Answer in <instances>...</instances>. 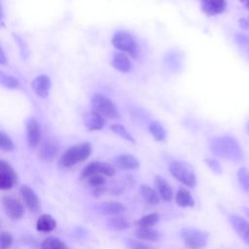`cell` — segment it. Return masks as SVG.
Masks as SVG:
<instances>
[{
	"mask_svg": "<svg viewBox=\"0 0 249 249\" xmlns=\"http://www.w3.org/2000/svg\"><path fill=\"white\" fill-rule=\"evenodd\" d=\"M209 148L214 155L229 160L238 161L243 158L242 149L232 136H215L209 140Z\"/></svg>",
	"mask_w": 249,
	"mask_h": 249,
	"instance_id": "cell-1",
	"label": "cell"
},
{
	"mask_svg": "<svg viewBox=\"0 0 249 249\" xmlns=\"http://www.w3.org/2000/svg\"><path fill=\"white\" fill-rule=\"evenodd\" d=\"M91 154V145L89 142L81 143L68 148L59 158V166L69 168L76 163L87 160Z\"/></svg>",
	"mask_w": 249,
	"mask_h": 249,
	"instance_id": "cell-2",
	"label": "cell"
},
{
	"mask_svg": "<svg viewBox=\"0 0 249 249\" xmlns=\"http://www.w3.org/2000/svg\"><path fill=\"white\" fill-rule=\"evenodd\" d=\"M168 169L170 174L186 187L194 188L196 186V174L188 163L181 160H173L169 163Z\"/></svg>",
	"mask_w": 249,
	"mask_h": 249,
	"instance_id": "cell-3",
	"label": "cell"
},
{
	"mask_svg": "<svg viewBox=\"0 0 249 249\" xmlns=\"http://www.w3.org/2000/svg\"><path fill=\"white\" fill-rule=\"evenodd\" d=\"M181 237L189 249H201L208 241V233L206 231L193 228L182 229Z\"/></svg>",
	"mask_w": 249,
	"mask_h": 249,
	"instance_id": "cell-4",
	"label": "cell"
},
{
	"mask_svg": "<svg viewBox=\"0 0 249 249\" xmlns=\"http://www.w3.org/2000/svg\"><path fill=\"white\" fill-rule=\"evenodd\" d=\"M111 43L116 49L128 53L132 58L135 59L137 57V53H138L137 44L134 38L129 33L124 31H120L115 33L112 37Z\"/></svg>",
	"mask_w": 249,
	"mask_h": 249,
	"instance_id": "cell-5",
	"label": "cell"
},
{
	"mask_svg": "<svg viewBox=\"0 0 249 249\" xmlns=\"http://www.w3.org/2000/svg\"><path fill=\"white\" fill-rule=\"evenodd\" d=\"M90 101L93 110L101 116H105L107 118H117L119 116L114 102L107 96L97 93L91 97Z\"/></svg>",
	"mask_w": 249,
	"mask_h": 249,
	"instance_id": "cell-6",
	"label": "cell"
},
{
	"mask_svg": "<svg viewBox=\"0 0 249 249\" xmlns=\"http://www.w3.org/2000/svg\"><path fill=\"white\" fill-rule=\"evenodd\" d=\"M93 174H102L104 176L111 177L115 174V168L107 162L102 161H93L89 163L84 170L82 171L81 178L82 179H88L89 176Z\"/></svg>",
	"mask_w": 249,
	"mask_h": 249,
	"instance_id": "cell-7",
	"label": "cell"
},
{
	"mask_svg": "<svg viewBox=\"0 0 249 249\" xmlns=\"http://www.w3.org/2000/svg\"><path fill=\"white\" fill-rule=\"evenodd\" d=\"M18 182V175L13 167L6 161L0 160V189L10 190Z\"/></svg>",
	"mask_w": 249,
	"mask_h": 249,
	"instance_id": "cell-8",
	"label": "cell"
},
{
	"mask_svg": "<svg viewBox=\"0 0 249 249\" xmlns=\"http://www.w3.org/2000/svg\"><path fill=\"white\" fill-rule=\"evenodd\" d=\"M2 207L5 214L12 220H18L23 215V206L16 198L11 196H4L2 198Z\"/></svg>",
	"mask_w": 249,
	"mask_h": 249,
	"instance_id": "cell-9",
	"label": "cell"
},
{
	"mask_svg": "<svg viewBox=\"0 0 249 249\" xmlns=\"http://www.w3.org/2000/svg\"><path fill=\"white\" fill-rule=\"evenodd\" d=\"M25 128H26V138H27L28 146L34 149L39 145L40 138H41L40 124L35 118L31 117L27 119L25 123Z\"/></svg>",
	"mask_w": 249,
	"mask_h": 249,
	"instance_id": "cell-10",
	"label": "cell"
},
{
	"mask_svg": "<svg viewBox=\"0 0 249 249\" xmlns=\"http://www.w3.org/2000/svg\"><path fill=\"white\" fill-rule=\"evenodd\" d=\"M58 142L54 138H48L46 139L39 147L38 156L42 160L46 161L53 160L58 152Z\"/></svg>",
	"mask_w": 249,
	"mask_h": 249,
	"instance_id": "cell-11",
	"label": "cell"
},
{
	"mask_svg": "<svg viewBox=\"0 0 249 249\" xmlns=\"http://www.w3.org/2000/svg\"><path fill=\"white\" fill-rule=\"evenodd\" d=\"M231 227L240 238L249 245V222L241 216L230 215L229 217Z\"/></svg>",
	"mask_w": 249,
	"mask_h": 249,
	"instance_id": "cell-12",
	"label": "cell"
},
{
	"mask_svg": "<svg viewBox=\"0 0 249 249\" xmlns=\"http://www.w3.org/2000/svg\"><path fill=\"white\" fill-rule=\"evenodd\" d=\"M19 193L27 208L31 212L37 213L40 210V200L34 190L27 185H23L20 188Z\"/></svg>",
	"mask_w": 249,
	"mask_h": 249,
	"instance_id": "cell-13",
	"label": "cell"
},
{
	"mask_svg": "<svg viewBox=\"0 0 249 249\" xmlns=\"http://www.w3.org/2000/svg\"><path fill=\"white\" fill-rule=\"evenodd\" d=\"M51 80L48 75L42 74L37 76L32 81V89L35 94L41 98H46L49 96L51 90Z\"/></svg>",
	"mask_w": 249,
	"mask_h": 249,
	"instance_id": "cell-14",
	"label": "cell"
},
{
	"mask_svg": "<svg viewBox=\"0 0 249 249\" xmlns=\"http://www.w3.org/2000/svg\"><path fill=\"white\" fill-rule=\"evenodd\" d=\"M115 166L122 170H133L139 166L138 160L132 155H121L113 160Z\"/></svg>",
	"mask_w": 249,
	"mask_h": 249,
	"instance_id": "cell-15",
	"label": "cell"
},
{
	"mask_svg": "<svg viewBox=\"0 0 249 249\" xmlns=\"http://www.w3.org/2000/svg\"><path fill=\"white\" fill-rule=\"evenodd\" d=\"M155 185L159 191L160 197L164 201H170L173 197V190L168 182L161 176L157 175L155 177Z\"/></svg>",
	"mask_w": 249,
	"mask_h": 249,
	"instance_id": "cell-16",
	"label": "cell"
},
{
	"mask_svg": "<svg viewBox=\"0 0 249 249\" xmlns=\"http://www.w3.org/2000/svg\"><path fill=\"white\" fill-rule=\"evenodd\" d=\"M85 125L89 130H100L104 126V122L102 116L96 111H91L86 114Z\"/></svg>",
	"mask_w": 249,
	"mask_h": 249,
	"instance_id": "cell-17",
	"label": "cell"
},
{
	"mask_svg": "<svg viewBox=\"0 0 249 249\" xmlns=\"http://www.w3.org/2000/svg\"><path fill=\"white\" fill-rule=\"evenodd\" d=\"M100 212L106 216H117L121 215L123 212L125 211V206L117 201H107L103 202L100 207Z\"/></svg>",
	"mask_w": 249,
	"mask_h": 249,
	"instance_id": "cell-18",
	"label": "cell"
},
{
	"mask_svg": "<svg viewBox=\"0 0 249 249\" xmlns=\"http://www.w3.org/2000/svg\"><path fill=\"white\" fill-rule=\"evenodd\" d=\"M226 0H203V11L210 16L221 14L226 9Z\"/></svg>",
	"mask_w": 249,
	"mask_h": 249,
	"instance_id": "cell-19",
	"label": "cell"
},
{
	"mask_svg": "<svg viewBox=\"0 0 249 249\" xmlns=\"http://www.w3.org/2000/svg\"><path fill=\"white\" fill-rule=\"evenodd\" d=\"M112 66L122 73H127L131 68L130 61L124 53H117L113 55Z\"/></svg>",
	"mask_w": 249,
	"mask_h": 249,
	"instance_id": "cell-20",
	"label": "cell"
},
{
	"mask_svg": "<svg viewBox=\"0 0 249 249\" xmlns=\"http://www.w3.org/2000/svg\"><path fill=\"white\" fill-rule=\"evenodd\" d=\"M56 222L55 220L49 214H43L39 216L36 222V230L42 232H49L55 229Z\"/></svg>",
	"mask_w": 249,
	"mask_h": 249,
	"instance_id": "cell-21",
	"label": "cell"
},
{
	"mask_svg": "<svg viewBox=\"0 0 249 249\" xmlns=\"http://www.w3.org/2000/svg\"><path fill=\"white\" fill-rule=\"evenodd\" d=\"M131 226V222L127 217L117 215L110 218L108 221V228L113 231H123Z\"/></svg>",
	"mask_w": 249,
	"mask_h": 249,
	"instance_id": "cell-22",
	"label": "cell"
},
{
	"mask_svg": "<svg viewBox=\"0 0 249 249\" xmlns=\"http://www.w3.org/2000/svg\"><path fill=\"white\" fill-rule=\"evenodd\" d=\"M140 193L142 197L144 198V200L151 205H157L160 202V196L159 194L156 192V190H154L153 188H151L148 185H141L140 188Z\"/></svg>",
	"mask_w": 249,
	"mask_h": 249,
	"instance_id": "cell-23",
	"label": "cell"
},
{
	"mask_svg": "<svg viewBox=\"0 0 249 249\" xmlns=\"http://www.w3.org/2000/svg\"><path fill=\"white\" fill-rule=\"evenodd\" d=\"M176 203L181 207H193L195 205V200L191 193L185 189L180 188L176 194Z\"/></svg>",
	"mask_w": 249,
	"mask_h": 249,
	"instance_id": "cell-24",
	"label": "cell"
},
{
	"mask_svg": "<svg viewBox=\"0 0 249 249\" xmlns=\"http://www.w3.org/2000/svg\"><path fill=\"white\" fill-rule=\"evenodd\" d=\"M148 129L152 134L153 138L159 142H163L166 139V130L164 127L157 121H153L149 124Z\"/></svg>",
	"mask_w": 249,
	"mask_h": 249,
	"instance_id": "cell-25",
	"label": "cell"
},
{
	"mask_svg": "<svg viewBox=\"0 0 249 249\" xmlns=\"http://www.w3.org/2000/svg\"><path fill=\"white\" fill-rule=\"evenodd\" d=\"M135 235L141 240L157 241L160 239V233L153 228H138L135 231Z\"/></svg>",
	"mask_w": 249,
	"mask_h": 249,
	"instance_id": "cell-26",
	"label": "cell"
},
{
	"mask_svg": "<svg viewBox=\"0 0 249 249\" xmlns=\"http://www.w3.org/2000/svg\"><path fill=\"white\" fill-rule=\"evenodd\" d=\"M41 249H67L65 243L55 236L47 237L41 243Z\"/></svg>",
	"mask_w": 249,
	"mask_h": 249,
	"instance_id": "cell-27",
	"label": "cell"
},
{
	"mask_svg": "<svg viewBox=\"0 0 249 249\" xmlns=\"http://www.w3.org/2000/svg\"><path fill=\"white\" fill-rule=\"evenodd\" d=\"M159 219L160 217L157 213H149L141 217L137 221L136 225L138 228H153V226L159 222Z\"/></svg>",
	"mask_w": 249,
	"mask_h": 249,
	"instance_id": "cell-28",
	"label": "cell"
},
{
	"mask_svg": "<svg viewBox=\"0 0 249 249\" xmlns=\"http://www.w3.org/2000/svg\"><path fill=\"white\" fill-rule=\"evenodd\" d=\"M111 130L116 133L117 135H119L121 138H123L125 141H128L130 143H135V140L133 138V136L126 130V128L119 124H114L110 126Z\"/></svg>",
	"mask_w": 249,
	"mask_h": 249,
	"instance_id": "cell-29",
	"label": "cell"
},
{
	"mask_svg": "<svg viewBox=\"0 0 249 249\" xmlns=\"http://www.w3.org/2000/svg\"><path fill=\"white\" fill-rule=\"evenodd\" d=\"M0 83L3 87L10 89H16L19 86V82L17 78L11 75H7L4 73H1L0 75Z\"/></svg>",
	"mask_w": 249,
	"mask_h": 249,
	"instance_id": "cell-30",
	"label": "cell"
},
{
	"mask_svg": "<svg viewBox=\"0 0 249 249\" xmlns=\"http://www.w3.org/2000/svg\"><path fill=\"white\" fill-rule=\"evenodd\" d=\"M237 179L241 188L245 192H249V171L245 167H240L237 171Z\"/></svg>",
	"mask_w": 249,
	"mask_h": 249,
	"instance_id": "cell-31",
	"label": "cell"
},
{
	"mask_svg": "<svg viewBox=\"0 0 249 249\" xmlns=\"http://www.w3.org/2000/svg\"><path fill=\"white\" fill-rule=\"evenodd\" d=\"M88 183L97 191H100L105 184V178L102 174H93L88 178Z\"/></svg>",
	"mask_w": 249,
	"mask_h": 249,
	"instance_id": "cell-32",
	"label": "cell"
},
{
	"mask_svg": "<svg viewBox=\"0 0 249 249\" xmlns=\"http://www.w3.org/2000/svg\"><path fill=\"white\" fill-rule=\"evenodd\" d=\"M0 147L1 150L5 152H10L14 150V143L12 139L3 131L0 132Z\"/></svg>",
	"mask_w": 249,
	"mask_h": 249,
	"instance_id": "cell-33",
	"label": "cell"
},
{
	"mask_svg": "<svg viewBox=\"0 0 249 249\" xmlns=\"http://www.w3.org/2000/svg\"><path fill=\"white\" fill-rule=\"evenodd\" d=\"M14 37H15V40H16L18 48H19V53H20V55H21L22 59H27L28 56H29V50H28V47H27L26 43L18 34H14Z\"/></svg>",
	"mask_w": 249,
	"mask_h": 249,
	"instance_id": "cell-34",
	"label": "cell"
},
{
	"mask_svg": "<svg viewBox=\"0 0 249 249\" xmlns=\"http://www.w3.org/2000/svg\"><path fill=\"white\" fill-rule=\"evenodd\" d=\"M126 244L129 247V249H154L149 244L135 239H127Z\"/></svg>",
	"mask_w": 249,
	"mask_h": 249,
	"instance_id": "cell-35",
	"label": "cell"
},
{
	"mask_svg": "<svg viewBox=\"0 0 249 249\" xmlns=\"http://www.w3.org/2000/svg\"><path fill=\"white\" fill-rule=\"evenodd\" d=\"M13 244V236L8 231L1 233V249H10Z\"/></svg>",
	"mask_w": 249,
	"mask_h": 249,
	"instance_id": "cell-36",
	"label": "cell"
},
{
	"mask_svg": "<svg viewBox=\"0 0 249 249\" xmlns=\"http://www.w3.org/2000/svg\"><path fill=\"white\" fill-rule=\"evenodd\" d=\"M205 162H206V164L208 165V167L213 171V172H215V173H222V166H221V164L216 160H214V159H206L205 160Z\"/></svg>",
	"mask_w": 249,
	"mask_h": 249,
	"instance_id": "cell-37",
	"label": "cell"
},
{
	"mask_svg": "<svg viewBox=\"0 0 249 249\" xmlns=\"http://www.w3.org/2000/svg\"><path fill=\"white\" fill-rule=\"evenodd\" d=\"M236 40L239 42V43H246L248 41V38L243 36L242 34H237L236 36Z\"/></svg>",
	"mask_w": 249,
	"mask_h": 249,
	"instance_id": "cell-38",
	"label": "cell"
},
{
	"mask_svg": "<svg viewBox=\"0 0 249 249\" xmlns=\"http://www.w3.org/2000/svg\"><path fill=\"white\" fill-rule=\"evenodd\" d=\"M0 63L1 64H5L6 63V56H5L4 51L2 49L0 50Z\"/></svg>",
	"mask_w": 249,
	"mask_h": 249,
	"instance_id": "cell-39",
	"label": "cell"
},
{
	"mask_svg": "<svg viewBox=\"0 0 249 249\" xmlns=\"http://www.w3.org/2000/svg\"><path fill=\"white\" fill-rule=\"evenodd\" d=\"M239 22H240L242 28H247V27H248V22H247L246 20H244L243 18H241V19L239 20Z\"/></svg>",
	"mask_w": 249,
	"mask_h": 249,
	"instance_id": "cell-40",
	"label": "cell"
},
{
	"mask_svg": "<svg viewBox=\"0 0 249 249\" xmlns=\"http://www.w3.org/2000/svg\"><path fill=\"white\" fill-rule=\"evenodd\" d=\"M239 1L243 4V6H244L246 9L249 10V0H239Z\"/></svg>",
	"mask_w": 249,
	"mask_h": 249,
	"instance_id": "cell-41",
	"label": "cell"
},
{
	"mask_svg": "<svg viewBox=\"0 0 249 249\" xmlns=\"http://www.w3.org/2000/svg\"><path fill=\"white\" fill-rule=\"evenodd\" d=\"M247 129H248V131H249V124H248V126H247Z\"/></svg>",
	"mask_w": 249,
	"mask_h": 249,
	"instance_id": "cell-42",
	"label": "cell"
}]
</instances>
